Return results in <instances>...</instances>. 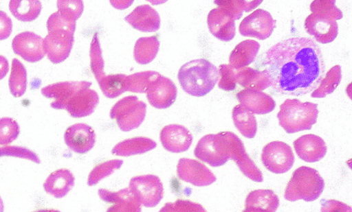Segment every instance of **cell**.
I'll list each match as a JSON object with an SVG mask.
<instances>
[{
	"label": "cell",
	"mask_w": 352,
	"mask_h": 212,
	"mask_svg": "<svg viewBox=\"0 0 352 212\" xmlns=\"http://www.w3.org/2000/svg\"><path fill=\"white\" fill-rule=\"evenodd\" d=\"M321 212H352L351 207L336 200H321Z\"/></svg>",
	"instance_id": "45"
},
{
	"label": "cell",
	"mask_w": 352,
	"mask_h": 212,
	"mask_svg": "<svg viewBox=\"0 0 352 212\" xmlns=\"http://www.w3.org/2000/svg\"><path fill=\"white\" fill-rule=\"evenodd\" d=\"M65 141L67 146L76 154H85L94 148L96 132L87 124L77 123L66 130Z\"/></svg>",
	"instance_id": "19"
},
{
	"label": "cell",
	"mask_w": 352,
	"mask_h": 212,
	"mask_svg": "<svg viewBox=\"0 0 352 212\" xmlns=\"http://www.w3.org/2000/svg\"><path fill=\"white\" fill-rule=\"evenodd\" d=\"M276 27V21L272 14L268 11L258 9L243 19L239 25V32L243 36L264 40L272 35Z\"/></svg>",
	"instance_id": "12"
},
{
	"label": "cell",
	"mask_w": 352,
	"mask_h": 212,
	"mask_svg": "<svg viewBox=\"0 0 352 212\" xmlns=\"http://www.w3.org/2000/svg\"><path fill=\"white\" fill-rule=\"evenodd\" d=\"M265 66L270 86L285 95L310 94L325 76L321 48L307 37H292L276 44L267 51Z\"/></svg>",
	"instance_id": "1"
},
{
	"label": "cell",
	"mask_w": 352,
	"mask_h": 212,
	"mask_svg": "<svg viewBox=\"0 0 352 212\" xmlns=\"http://www.w3.org/2000/svg\"><path fill=\"white\" fill-rule=\"evenodd\" d=\"M324 180L318 170L302 166L296 169L285 191V199L294 202L303 200L307 202L320 198L324 189Z\"/></svg>",
	"instance_id": "5"
},
{
	"label": "cell",
	"mask_w": 352,
	"mask_h": 212,
	"mask_svg": "<svg viewBox=\"0 0 352 212\" xmlns=\"http://www.w3.org/2000/svg\"><path fill=\"white\" fill-rule=\"evenodd\" d=\"M214 3H217L218 8L211 10L207 18L210 32L222 42H230L235 37V21L238 20L227 7L217 1H214Z\"/></svg>",
	"instance_id": "11"
},
{
	"label": "cell",
	"mask_w": 352,
	"mask_h": 212,
	"mask_svg": "<svg viewBox=\"0 0 352 212\" xmlns=\"http://www.w3.org/2000/svg\"><path fill=\"white\" fill-rule=\"evenodd\" d=\"M33 212H61L58 210L54 209H43V210H38Z\"/></svg>",
	"instance_id": "49"
},
{
	"label": "cell",
	"mask_w": 352,
	"mask_h": 212,
	"mask_svg": "<svg viewBox=\"0 0 352 212\" xmlns=\"http://www.w3.org/2000/svg\"><path fill=\"white\" fill-rule=\"evenodd\" d=\"M58 12L68 20L75 21L83 13V1L80 0H59L57 2Z\"/></svg>",
	"instance_id": "41"
},
{
	"label": "cell",
	"mask_w": 352,
	"mask_h": 212,
	"mask_svg": "<svg viewBox=\"0 0 352 212\" xmlns=\"http://www.w3.org/2000/svg\"><path fill=\"white\" fill-rule=\"evenodd\" d=\"M159 212H207L199 203L187 200H177L175 202L166 203Z\"/></svg>",
	"instance_id": "43"
},
{
	"label": "cell",
	"mask_w": 352,
	"mask_h": 212,
	"mask_svg": "<svg viewBox=\"0 0 352 212\" xmlns=\"http://www.w3.org/2000/svg\"><path fill=\"white\" fill-rule=\"evenodd\" d=\"M146 108V104L140 102L136 96H127L115 104L111 109L110 117L117 121L122 131L131 132L142 124Z\"/></svg>",
	"instance_id": "8"
},
{
	"label": "cell",
	"mask_w": 352,
	"mask_h": 212,
	"mask_svg": "<svg viewBox=\"0 0 352 212\" xmlns=\"http://www.w3.org/2000/svg\"><path fill=\"white\" fill-rule=\"evenodd\" d=\"M298 157L307 163L320 161L327 154V146L320 137L307 134L300 137L294 143Z\"/></svg>",
	"instance_id": "22"
},
{
	"label": "cell",
	"mask_w": 352,
	"mask_h": 212,
	"mask_svg": "<svg viewBox=\"0 0 352 212\" xmlns=\"http://www.w3.org/2000/svg\"><path fill=\"white\" fill-rule=\"evenodd\" d=\"M177 177L179 180L198 187L212 185L217 177L203 163L191 158H181L177 167Z\"/></svg>",
	"instance_id": "14"
},
{
	"label": "cell",
	"mask_w": 352,
	"mask_h": 212,
	"mask_svg": "<svg viewBox=\"0 0 352 212\" xmlns=\"http://www.w3.org/2000/svg\"><path fill=\"white\" fill-rule=\"evenodd\" d=\"M127 83L128 75L118 73L106 75L98 84L107 98L114 99L128 91Z\"/></svg>",
	"instance_id": "34"
},
{
	"label": "cell",
	"mask_w": 352,
	"mask_h": 212,
	"mask_svg": "<svg viewBox=\"0 0 352 212\" xmlns=\"http://www.w3.org/2000/svg\"><path fill=\"white\" fill-rule=\"evenodd\" d=\"M74 35L61 32H48L43 39V47L45 54L51 62L58 64L66 60L72 53Z\"/></svg>",
	"instance_id": "16"
},
{
	"label": "cell",
	"mask_w": 352,
	"mask_h": 212,
	"mask_svg": "<svg viewBox=\"0 0 352 212\" xmlns=\"http://www.w3.org/2000/svg\"><path fill=\"white\" fill-rule=\"evenodd\" d=\"M232 120L236 128L247 139H254L256 135L258 126L254 115L243 106L239 105L233 108Z\"/></svg>",
	"instance_id": "30"
},
{
	"label": "cell",
	"mask_w": 352,
	"mask_h": 212,
	"mask_svg": "<svg viewBox=\"0 0 352 212\" xmlns=\"http://www.w3.org/2000/svg\"><path fill=\"white\" fill-rule=\"evenodd\" d=\"M2 157H14L28 159L30 161L36 163H41L38 156L36 155L34 152L22 147L7 146L0 148V158Z\"/></svg>",
	"instance_id": "44"
},
{
	"label": "cell",
	"mask_w": 352,
	"mask_h": 212,
	"mask_svg": "<svg viewBox=\"0 0 352 212\" xmlns=\"http://www.w3.org/2000/svg\"><path fill=\"white\" fill-rule=\"evenodd\" d=\"M160 48V42L157 36L140 37L133 49V58L136 62L146 65L154 60Z\"/></svg>",
	"instance_id": "31"
},
{
	"label": "cell",
	"mask_w": 352,
	"mask_h": 212,
	"mask_svg": "<svg viewBox=\"0 0 352 212\" xmlns=\"http://www.w3.org/2000/svg\"><path fill=\"white\" fill-rule=\"evenodd\" d=\"M124 161H122V160H110V161L100 163L90 173L87 180L88 185L94 186L98 185L100 181L110 176L114 171L120 169Z\"/></svg>",
	"instance_id": "37"
},
{
	"label": "cell",
	"mask_w": 352,
	"mask_h": 212,
	"mask_svg": "<svg viewBox=\"0 0 352 212\" xmlns=\"http://www.w3.org/2000/svg\"><path fill=\"white\" fill-rule=\"evenodd\" d=\"M10 69L9 62L6 57L0 55V80L7 75Z\"/></svg>",
	"instance_id": "47"
},
{
	"label": "cell",
	"mask_w": 352,
	"mask_h": 212,
	"mask_svg": "<svg viewBox=\"0 0 352 212\" xmlns=\"http://www.w3.org/2000/svg\"><path fill=\"white\" fill-rule=\"evenodd\" d=\"M160 140L166 151L180 154L190 150L192 135L190 130L184 126L168 125L162 130Z\"/></svg>",
	"instance_id": "18"
},
{
	"label": "cell",
	"mask_w": 352,
	"mask_h": 212,
	"mask_svg": "<svg viewBox=\"0 0 352 212\" xmlns=\"http://www.w3.org/2000/svg\"><path fill=\"white\" fill-rule=\"evenodd\" d=\"M279 197L270 189H256L248 195L245 207L276 212L279 207Z\"/></svg>",
	"instance_id": "29"
},
{
	"label": "cell",
	"mask_w": 352,
	"mask_h": 212,
	"mask_svg": "<svg viewBox=\"0 0 352 212\" xmlns=\"http://www.w3.org/2000/svg\"><path fill=\"white\" fill-rule=\"evenodd\" d=\"M20 126L12 118L0 119V145L6 146L17 139L20 135Z\"/></svg>",
	"instance_id": "39"
},
{
	"label": "cell",
	"mask_w": 352,
	"mask_h": 212,
	"mask_svg": "<svg viewBox=\"0 0 352 212\" xmlns=\"http://www.w3.org/2000/svg\"><path fill=\"white\" fill-rule=\"evenodd\" d=\"M240 105L250 113L266 115L275 110L276 104L272 96L254 89H245L236 95Z\"/></svg>",
	"instance_id": "23"
},
{
	"label": "cell",
	"mask_w": 352,
	"mask_h": 212,
	"mask_svg": "<svg viewBox=\"0 0 352 212\" xmlns=\"http://www.w3.org/2000/svg\"><path fill=\"white\" fill-rule=\"evenodd\" d=\"M231 159L239 166L241 172L251 180L261 183L264 180L261 170L247 154L244 144L236 135L233 137Z\"/></svg>",
	"instance_id": "25"
},
{
	"label": "cell",
	"mask_w": 352,
	"mask_h": 212,
	"mask_svg": "<svg viewBox=\"0 0 352 212\" xmlns=\"http://www.w3.org/2000/svg\"><path fill=\"white\" fill-rule=\"evenodd\" d=\"M91 82L88 81H67L47 85L42 89V95L47 99H54L51 107L56 110H62L65 104L81 89L90 88Z\"/></svg>",
	"instance_id": "17"
},
{
	"label": "cell",
	"mask_w": 352,
	"mask_h": 212,
	"mask_svg": "<svg viewBox=\"0 0 352 212\" xmlns=\"http://www.w3.org/2000/svg\"><path fill=\"white\" fill-rule=\"evenodd\" d=\"M318 115L317 104L288 99L281 104L277 118L281 128L292 134L312 129L316 124Z\"/></svg>",
	"instance_id": "4"
},
{
	"label": "cell",
	"mask_w": 352,
	"mask_h": 212,
	"mask_svg": "<svg viewBox=\"0 0 352 212\" xmlns=\"http://www.w3.org/2000/svg\"><path fill=\"white\" fill-rule=\"evenodd\" d=\"M263 165L270 172L281 174L288 172L295 162V156L291 146L283 141H272L263 148Z\"/></svg>",
	"instance_id": "9"
},
{
	"label": "cell",
	"mask_w": 352,
	"mask_h": 212,
	"mask_svg": "<svg viewBox=\"0 0 352 212\" xmlns=\"http://www.w3.org/2000/svg\"><path fill=\"white\" fill-rule=\"evenodd\" d=\"M157 146V143L148 137H135V139L120 141L113 148L112 154L122 156V157H129V156L146 154L147 152L153 150Z\"/></svg>",
	"instance_id": "28"
},
{
	"label": "cell",
	"mask_w": 352,
	"mask_h": 212,
	"mask_svg": "<svg viewBox=\"0 0 352 212\" xmlns=\"http://www.w3.org/2000/svg\"><path fill=\"white\" fill-rule=\"evenodd\" d=\"M133 28L142 32H157L161 27V18L153 7L144 5L137 7L125 17Z\"/></svg>",
	"instance_id": "24"
},
{
	"label": "cell",
	"mask_w": 352,
	"mask_h": 212,
	"mask_svg": "<svg viewBox=\"0 0 352 212\" xmlns=\"http://www.w3.org/2000/svg\"><path fill=\"white\" fill-rule=\"evenodd\" d=\"M12 29V21L8 14L0 10V40L9 38Z\"/></svg>",
	"instance_id": "46"
},
{
	"label": "cell",
	"mask_w": 352,
	"mask_h": 212,
	"mask_svg": "<svg viewBox=\"0 0 352 212\" xmlns=\"http://www.w3.org/2000/svg\"><path fill=\"white\" fill-rule=\"evenodd\" d=\"M218 72L220 75L218 86L224 91H235L238 84L243 88L261 91L270 87V78L265 70L258 71L251 68L236 70L230 65L222 64Z\"/></svg>",
	"instance_id": "7"
},
{
	"label": "cell",
	"mask_w": 352,
	"mask_h": 212,
	"mask_svg": "<svg viewBox=\"0 0 352 212\" xmlns=\"http://www.w3.org/2000/svg\"><path fill=\"white\" fill-rule=\"evenodd\" d=\"M182 89L195 97L208 95L219 81L218 69L206 59H196L182 66L177 74Z\"/></svg>",
	"instance_id": "3"
},
{
	"label": "cell",
	"mask_w": 352,
	"mask_h": 212,
	"mask_svg": "<svg viewBox=\"0 0 352 212\" xmlns=\"http://www.w3.org/2000/svg\"><path fill=\"white\" fill-rule=\"evenodd\" d=\"M91 69L92 73L99 83L106 77L104 66L105 62L102 58V51L101 44H100L98 33L92 38L90 49Z\"/></svg>",
	"instance_id": "36"
},
{
	"label": "cell",
	"mask_w": 352,
	"mask_h": 212,
	"mask_svg": "<svg viewBox=\"0 0 352 212\" xmlns=\"http://www.w3.org/2000/svg\"><path fill=\"white\" fill-rule=\"evenodd\" d=\"M234 135L231 132H222L203 137L195 148V157L212 167L223 166L231 159Z\"/></svg>",
	"instance_id": "6"
},
{
	"label": "cell",
	"mask_w": 352,
	"mask_h": 212,
	"mask_svg": "<svg viewBox=\"0 0 352 212\" xmlns=\"http://www.w3.org/2000/svg\"><path fill=\"white\" fill-rule=\"evenodd\" d=\"M342 67L336 65L328 71L324 80H322L318 87L312 93L313 98H324L326 96L332 94L339 86L342 82Z\"/></svg>",
	"instance_id": "35"
},
{
	"label": "cell",
	"mask_w": 352,
	"mask_h": 212,
	"mask_svg": "<svg viewBox=\"0 0 352 212\" xmlns=\"http://www.w3.org/2000/svg\"><path fill=\"white\" fill-rule=\"evenodd\" d=\"M47 28L48 32H61L75 35L76 22L68 20L57 11L48 18Z\"/></svg>",
	"instance_id": "40"
},
{
	"label": "cell",
	"mask_w": 352,
	"mask_h": 212,
	"mask_svg": "<svg viewBox=\"0 0 352 212\" xmlns=\"http://www.w3.org/2000/svg\"><path fill=\"white\" fill-rule=\"evenodd\" d=\"M76 178L72 171L61 169L54 171L44 182L43 187L48 195L60 199L68 195L75 186Z\"/></svg>",
	"instance_id": "26"
},
{
	"label": "cell",
	"mask_w": 352,
	"mask_h": 212,
	"mask_svg": "<svg viewBox=\"0 0 352 212\" xmlns=\"http://www.w3.org/2000/svg\"><path fill=\"white\" fill-rule=\"evenodd\" d=\"M243 212H270V211L261 210V209H255V208L245 207V210H244Z\"/></svg>",
	"instance_id": "48"
},
{
	"label": "cell",
	"mask_w": 352,
	"mask_h": 212,
	"mask_svg": "<svg viewBox=\"0 0 352 212\" xmlns=\"http://www.w3.org/2000/svg\"><path fill=\"white\" fill-rule=\"evenodd\" d=\"M221 3L222 5L227 7L233 14H235L236 20H240L242 18L243 11L244 12H250L251 10L257 8V7L262 3V1H247V0H236V1H232V0H224V1H218Z\"/></svg>",
	"instance_id": "42"
},
{
	"label": "cell",
	"mask_w": 352,
	"mask_h": 212,
	"mask_svg": "<svg viewBox=\"0 0 352 212\" xmlns=\"http://www.w3.org/2000/svg\"><path fill=\"white\" fill-rule=\"evenodd\" d=\"M9 7L11 14L23 22L35 21L42 11V3L38 0H11Z\"/></svg>",
	"instance_id": "32"
},
{
	"label": "cell",
	"mask_w": 352,
	"mask_h": 212,
	"mask_svg": "<svg viewBox=\"0 0 352 212\" xmlns=\"http://www.w3.org/2000/svg\"><path fill=\"white\" fill-rule=\"evenodd\" d=\"M9 87L11 95L14 97L19 98L25 95L28 88V72L25 66L14 58L12 61V69L9 80Z\"/></svg>",
	"instance_id": "33"
},
{
	"label": "cell",
	"mask_w": 352,
	"mask_h": 212,
	"mask_svg": "<svg viewBox=\"0 0 352 212\" xmlns=\"http://www.w3.org/2000/svg\"><path fill=\"white\" fill-rule=\"evenodd\" d=\"M146 96L151 106L157 109H168L176 102L177 89L172 80L159 73L151 81Z\"/></svg>",
	"instance_id": "13"
},
{
	"label": "cell",
	"mask_w": 352,
	"mask_h": 212,
	"mask_svg": "<svg viewBox=\"0 0 352 212\" xmlns=\"http://www.w3.org/2000/svg\"><path fill=\"white\" fill-rule=\"evenodd\" d=\"M12 48L14 54L29 62H39L46 54L43 39L32 32H22L16 36L13 39Z\"/></svg>",
	"instance_id": "15"
},
{
	"label": "cell",
	"mask_w": 352,
	"mask_h": 212,
	"mask_svg": "<svg viewBox=\"0 0 352 212\" xmlns=\"http://www.w3.org/2000/svg\"><path fill=\"white\" fill-rule=\"evenodd\" d=\"M129 188L140 204L149 208L157 206L164 194L160 178L153 174L133 177Z\"/></svg>",
	"instance_id": "10"
},
{
	"label": "cell",
	"mask_w": 352,
	"mask_h": 212,
	"mask_svg": "<svg viewBox=\"0 0 352 212\" xmlns=\"http://www.w3.org/2000/svg\"><path fill=\"white\" fill-rule=\"evenodd\" d=\"M98 195L103 202L113 204L107 212H142V204L135 198L129 188L118 192L100 189Z\"/></svg>",
	"instance_id": "21"
},
{
	"label": "cell",
	"mask_w": 352,
	"mask_h": 212,
	"mask_svg": "<svg viewBox=\"0 0 352 212\" xmlns=\"http://www.w3.org/2000/svg\"><path fill=\"white\" fill-rule=\"evenodd\" d=\"M3 209H5V208H3V200L1 196H0V212H3Z\"/></svg>",
	"instance_id": "50"
},
{
	"label": "cell",
	"mask_w": 352,
	"mask_h": 212,
	"mask_svg": "<svg viewBox=\"0 0 352 212\" xmlns=\"http://www.w3.org/2000/svg\"><path fill=\"white\" fill-rule=\"evenodd\" d=\"M261 49V44L257 40H246L236 45L230 54L229 63L232 69L239 70L246 68L255 60Z\"/></svg>",
	"instance_id": "27"
},
{
	"label": "cell",
	"mask_w": 352,
	"mask_h": 212,
	"mask_svg": "<svg viewBox=\"0 0 352 212\" xmlns=\"http://www.w3.org/2000/svg\"><path fill=\"white\" fill-rule=\"evenodd\" d=\"M159 73L154 71H144V72L136 73L128 76V91L133 93H146L149 85Z\"/></svg>",
	"instance_id": "38"
},
{
	"label": "cell",
	"mask_w": 352,
	"mask_h": 212,
	"mask_svg": "<svg viewBox=\"0 0 352 212\" xmlns=\"http://www.w3.org/2000/svg\"><path fill=\"white\" fill-rule=\"evenodd\" d=\"M312 14L307 17L305 27L318 43L328 44L336 40L339 33L337 21L342 20V10L335 0H315L310 5Z\"/></svg>",
	"instance_id": "2"
},
{
	"label": "cell",
	"mask_w": 352,
	"mask_h": 212,
	"mask_svg": "<svg viewBox=\"0 0 352 212\" xmlns=\"http://www.w3.org/2000/svg\"><path fill=\"white\" fill-rule=\"evenodd\" d=\"M99 104V95L90 88L81 89L67 102L62 110L74 118L86 117L94 113Z\"/></svg>",
	"instance_id": "20"
}]
</instances>
